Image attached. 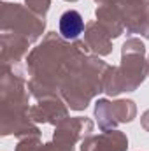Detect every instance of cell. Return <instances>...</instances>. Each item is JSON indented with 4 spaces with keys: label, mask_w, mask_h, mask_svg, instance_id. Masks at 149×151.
<instances>
[{
    "label": "cell",
    "mask_w": 149,
    "mask_h": 151,
    "mask_svg": "<svg viewBox=\"0 0 149 151\" xmlns=\"http://www.w3.org/2000/svg\"><path fill=\"white\" fill-rule=\"evenodd\" d=\"M58 28H60V34H62L63 39L74 40V39H77L82 34V30H84V19H82V16H81L77 11H74V9L65 11V12L60 16V25H58Z\"/></svg>",
    "instance_id": "6da1fadb"
}]
</instances>
